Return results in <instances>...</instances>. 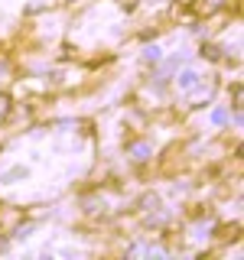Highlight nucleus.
<instances>
[{"label":"nucleus","instance_id":"obj_1","mask_svg":"<svg viewBox=\"0 0 244 260\" xmlns=\"http://www.w3.org/2000/svg\"><path fill=\"white\" fill-rule=\"evenodd\" d=\"M222 4H225V0H199V13H205V16H208V13H215Z\"/></svg>","mask_w":244,"mask_h":260},{"label":"nucleus","instance_id":"obj_2","mask_svg":"<svg viewBox=\"0 0 244 260\" xmlns=\"http://www.w3.org/2000/svg\"><path fill=\"white\" fill-rule=\"evenodd\" d=\"M195 81H199V75H195V72H182V75H179V88H192Z\"/></svg>","mask_w":244,"mask_h":260},{"label":"nucleus","instance_id":"obj_3","mask_svg":"<svg viewBox=\"0 0 244 260\" xmlns=\"http://www.w3.org/2000/svg\"><path fill=\"white\" fill-rule=\"evenodd\" d=\"M7 111H10V98L0 94V117H7Z\"/></svg>","mask_w":244,"mask_h":260},{"label":"nucleus","instance_id":"obj_4","mask_svg":"<svg viewBox=\"0 0 244 260\" xmlns=\"http://www.w3.org/2000/svg\"><path fill=\"white\" fill-rule=\"evenodd\" d=\"M143 59H146V62H157V59H160V49H157V46H153V49H146V52H143Z\"/></svg>","mask_w":244,"mask_h":260},{"label":"nucleus","instance_id":"obj_5","mask_svg":"<svg viewBox=\"0 0 244 260\" xmlns=\"http://www.w3.org/2000/svg\"><path fill=\"white\" fill-rule=\"evenodd\" d=\"M202 55H205V59H218V55H222V52H218L215 46H205V49H202Z\"/></svg>","mask_w":244,"mask_h":260},{"label":"nucleus","instance_id":"obj_6","mask_svg":"<svg viewBox=\"0 0 244 260\" xmlns=\"http://www.w3.org/2000/svg\"><path fill=\"white\" fill-rule=\"evenodd\" d=\"M211 120H215V124H225V120H228V111H215V114H211Z\"/></svg>","mask_w":244,"mask_h":260},{"label":"nucleus","instance_id":"obj_7","mask_svg":"<svg viewBox=\"0 0 244 260\" xmlns=\"http://www.w3.org/2000/svg\"><path fill=\"white\" fill-rule=\"evenodd\" d=\"M146 153H150V150H146V146L140 143V146H134V159H143L146 156Z\"/></svg>","mask_w":244,"mask_h":260}]
</instances>
